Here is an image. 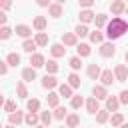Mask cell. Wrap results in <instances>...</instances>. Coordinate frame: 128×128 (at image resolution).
Returning a JSON list of instances; mask_svg holds the SVG:
<instances>
[{"label": "cell", "mask_w": 128, "mask_h": 128, "mask_svg": "<svg viewBox=\"0 0 128 128\" xmlns=\"http://www.w3.org/2000/svg\"><path fill=\"white\" fill-rule=\"evenodd\" d=\"M46 102H48V106H50V108H58V102H60V94H56V92H50V94L46 96Z\"/></svg>", "instance_id": "603a6c76"}, {"label": "cell", "mask_w": 128, "mask_h": 128, "mask_svg": "<svg viewBox=\"0 0 128 128\" xmlns=\"http://www.w3.org/2000/svg\"><path fill=\"white\" fill-rule=\"evenodd\" d=\"M24 112H20V110H16V112H12V114H8V122L10 124H14V126H18V124H22L24 122Z\"/></svg>", "instance_id": "5bb4252c"}, {"label": "cell", "mask_w": 128, "mask_h": 128, "mask_svg": "<svg viewBox=\"0 0 128 128\" xmlns=\"http://www.w3.org/2000/svg\"><path fill=\"white\" fill-rule=\"evenodd\" d=\"M82 104H84V98H82L80 94H74V96L70 98V106H72L74 110H78V108H80Z\"/></svg>", "instance_id": "4dcf8cb0"}, {"label": "cell", "mask_w": 128, "mask_h": 128, "mask_svg": "<svg viewBox=\"0 0 128 128\" xmlns=\"http://www.w3.org/2000/svg\"><path fill=\"white\" fill-rule=\"evenodd\" d=\"M76 50H78V56H80V58H84V56H90V52H92L88 44H78V46H76Z\"/></svg>", "instance_id": "836d02e7"}, {"label": "cell", "mask_w": 128, "mask_h": 128, "mask_svg": "<svg viewBox=\"0 0 128 128\" xmlns=\"http://www.w3.org/2000/svg\"><path fill=\"white\" fill-rule=\"evenodd\" d=\"M120 108V98L118 96H108L106 98V110L108 112H118Z\"/></svg>", "instance_id": "30bf717a"}, {"label": "cell", "mask_w": 128, "mask_h": 128, "mask_svg": "<svg viewBox=\"0 0 128 128\" xmlns=\"http://www.w3.org/2000/svg\"><path fill=\"white\" fill-rule=\"evenodd\" d=\"M126 14H128V8H126Z\"/></svg>", "instance_id": "9f6ffc18"}, {"label": "cell", "mask_w": 128, "mask_h": 128, "mask_svg": "<svg viewBox=\"0 0 128 128\" xmlns=\"http://www.w3.org/2000/svg\"><path fill=\"white\" fill-rule=\"evenodd\" d=\"M78 36L74 34V32H64L62 34V44L64 46H78V40H76Z\"/></svg>", "instance_id": "7c38bea8"}, {"label": "cell", "mask_w": 128, "mask_h": 128, "mask_svg": "<svg viewBox=\"0 0 128 128\" xmlns=\"http://www.w3.org/2000/svg\"><path fill=\"white\" fill-rule=\"evenodd\" d=\"M86 110H88L90 114H98V112H100V100L94 98V96H90V98L86 100Z\"/></svg>", "instance_id": "52a82bcc"}, {"label": "cell", "mask_w": 128, "mask_h": 128, "mask_svg": "<svg viewBox=\"0 0 128 128\" xmlns=\"http://www.w3.org/2000/svg\"><path fill=\"white\" fill-rule=\"evenodd\" d=\"M26 108H28V112H38L40 110V100H36V98L28 100L26 102Z\"/></svg>", "instance_id": "d590c367"}, {"label": "cell", "mask_w": 128, "mask_h": 128, "mask_svg": "<svg viewBox=\"0 0 128 128\" xmlns=\"http://www.w3.org/2000/svg\"><path fill=\"white\" fill-rule=\"evenodd\" d=\"M54 2H56V4H64L66 0H54Z\"/></svg>", "instance_id": "f907efd6"}, {"label": "cell", "mask_w": 128, "mask_h": 128, "mask_svg": "<svg viewBox=\"0 0 128 128\" xmlns=\"http://www.w3.org/2000/svg\"><path fill=\"white\" fill-rule=\"evenodd\" d=\"M110 124H112V126H122V124H124V114L114 112V114H112V118H110Z\"/></svg>", "instance_id": "1f68e13d"}, {"label": "cell", "mask_w": 128, "mask_h": 128, "mask_svg": "<svg viewBox=\"0 0 128 128\" xmlns=\"http://www.w3.org/2000/svg\"><path fill=\"white\" fill-rule=\"evenodd\" d=\"M52 118H54V114H50L48 110H44V112H40V122H42L44 126H50V122H52Z\"/></svg>", "instance_id": "8d00e7d4"}, {"label": "cell", "mask_w": 128, "mask_h": 128, "mask_svg": "<svg viewBox=\"0 0 128 128\" xmlns=\"http://www.w3.org/2000/svg\"><path fill=\"white\" fill-rule=\"evenodd\" d=\"M118 128H128V124H126V122H124V124H122V126H118Z\"/></svg>", "instance_id": "db71d44e"}, {"label": "cell", "mask_w": 128, "mask_h": 128, "mask_svg": "<svg viewBox=\"0 0 128 128\" xmlns=\"http://www.w3.org/2000/svg\"><path fill=\"white\" fill-rule=\"evenodd\" d=\"M94 24H96V30H98V28H104V26H108V16H106V14H96V18H94Z\"/></svg>", "instance_id": "cb8c5ba5"}, {"label": "cell", "mask_w": 128, "mask_h": 128, "mask_svg": "<svg viewBox=\"0 0 128 128\" xmlns=\"http://www.w3.org/2000/svg\"><path fill=\"white\" fill-rule=\"evenodd\" d=\"M50 54H52L54 58H62V56L66 54L64 44H52V46H50Z\"/></svg>", "instance_id": "d6986e66"}, {"label": "cell", "mask_w": 128, "mask_h": 128, "mask_svg": "<svg viewBox=\"0 0 128 128\" xmlns=\"http://www.w3.org/2000/svg\"><path fill=\"white\" fill-rule=\"evenodd\" d=\"M36 4L40 8H50V0H36Z\"/></svg>", "instance_id": "7dc6e473"}, {"label": "cell", "mask_w": 128, "mask_h": 128, "mask_svg": "<svg viewBox=\"0 0 128 128\" xmlns=\"http://www.w3.org/2000/svg\"><path fill=\"white\" fill-rule=\"evenodd\" d=\"M30 64H32V68H42V66H46V60L42 54H30Z\"/></svg>", "instance_id": "9a60e30c"}, {"label": "cell", "mask_w": 128, "mask_h": 128, "mask_svg": "<svg viewBox=\"0 0 128 128\" xmlns=\"http://www.w3.org/2000/svg\"><path fill=\"white\" fill-rule=\"evenodd\" d=\"M12 28H8V26H2V30H0V40H8L10 36H12Z\"/></svg>", "instance_id": "60d3db41"}, {"label": "cell", "mask_w": 128, "mask_h": 128, "mask_svg": "<svg viewBox=\"0 0 128 128\" xmlns=\"http://www.w3.org/2000/svg\"><path fill=\"white\" fill-rule=\"evenodd\" d=\"M114 80H116V76H114V72H112V70H102V76H100L102 86H110Z\"/></svg>", "instance_id": "4fadbf2b"}, {"label": "cell", "mask_w": 128, "mask_h": 128, "mask_svg": "<svg viewBox=\"0 0 128 128\" xmlns=\"http://www.w3.org/2000/svg\"><path fill=\"white\" fill-rule=\"evenodd\" d=\"M46 70H48V74H56V72L60 70V66H58L56 60H48V62H46Z\"/></svg>", "instance_id": "74e56055"}, {"label": "cell", "mask_w": 128, "mask_h": 128, "mask_svg": "<svg viewBox=\"0 0 128 128\" xmlns=\"http://www.w3.org/2000/svg\"><path fill=\"white\" fill-rule=\"evenodd\" d=\"M22 80L24 82H32V80H36V68H24L22 70Z\"/></svg>", "instance_id": "ffe728a7"}, {"label": "cell", "mask_w": 128, "mask_h": 128, "mask_svg": "<svg viewBox=\"0 0 128 128\" xmlns=\"http://www.w3.org/2000/svg\"><path fill=\"white\" fill-rule=\"evenodd\" d=\"M14 32H16V36H20V38H24V40H28V38L32 36V28L26 26V24H16Z\"/></svg>", "instance_id": "5b68a950"}, {"label": "cell", "mask_w": 128, "mask_h": 128, "mask_svg": "<svg viewBox=\"0 0 128 128\" xmlns=\"http://www.w3.org/2000/svg\"><path fill=\"white\" fill-rule=\"evenodd\" d=\"M118 98H120V104H128V90H122Z\"/></svg>", "instance_id": "ee69618b"}, {"label": "cell", "mask_w": 128, "mask_h": 128, "mask_svg": "<svg viewBox=\"0 0 128 128\" xmlns=\"http://www.w3.org/2000/svg\"><path fill=\"white\" fill-rule=\"evenodd\" d=\"M66 116H68V110H66V108H62V106L54 108V118H56V120H64Z\"/></svg>", "instance_id": "ab89813d"}, {"label": "cell", "mask_w": 128, "mask_h": 128, "mask_svg": "<svg viewBox=\"0 0 128 128\" xmlns=\"http://www.w3.org/2000/svg\"><path fill=\"white\" fill-rule=\"evenodd\" d=\"M78 124H80V116L78 114H68L66 116V126L68 128H76Z\"/></svg>", "instance_id": "484cf974"}, {"label": "cell", "mask_w": 128, "mask_h": 128, "mask_svg": "<svg viewBox=\"0 0 128 128\" xmlns=\"http://www.w3.org/2000/svg\"><path fill=\"white\" fill-rule=\"evenodd\" d=\"M56 86H60V84H58V80H56V76H54V74H46V76L42 78V88L52 90V88H56Z\"/></svg>", "instance_id": "ba28073f"}, {"label": "cell", "mask_w": 128, "mask_h": 128, "mask_svg": "<svg viewBox=\"0 0 128 128\" xmlns=\"http://www.w3.org/2000/svg\"><path fill=\"white\" fill-rule=\"evenodd\" d=\"M58 128H68V126H58Z\"/></svg>", "instance_id": "11a10c76"}, {"label": "cell", "mask_w": 128, "mask_h": 128, "mask_svg": "<svg viewBox=\"0 0 128 128\" xmlns=\"http://www.w3.org/2000/svg\"><path fill=\"white\" fill-rule=\"evenodd\" d=\"M90 42H94V44H104V34L98 32V30L90 32Z\"/></svg>", "instance_id": "f546056e"}, {"label": "cell", "mask_w": 128, "mask_h": 128, "mask_svg": "<svg viewBox=\"0 0 128 128\" xmlns=\"http://www.w3.org/2000/svg\"><path fill=\"white\" fill-rule=\"evenodd\" d=\"M126 32H128V22L124 18H120V16H114L106 26V38H110V42L124 36Z\"/></svg>", "instance_id": "6da1fadb"}, {"label": "cell", "mask_w": 128, "mask_h": 128, "mask_svg": "<svg viewBox=\"0 0 128 128\" xmlns=\"http://www.w3.org/2000/svg\"><path fill=\"white\" fill-rule=\"evenodd\" d=\"M108 120H110V112H108L106 108H104V110H100V112L96 114V122H98V124H106Z\"/></svg>", "instance_id": "83f0119b"}, {"label": "cell", "mask_w": 128, "mask_h": 128, "mask_svg": "<svg viewBox=\"0 0 128 128\" xmlns=\"http://www.w3.org/2000/svg\"><path fill=\"white\" fill-rule=\"evenodd\" d=\"M0 6H2V10H8L12 6V0H0Z\"/></svg>", "instance_id": "bcb514c9"}, {"label": "cell", "mask_w": 128, "mask_h": 128, "mask_svg": "<svg viewBox=\"0 0 128 128\" xmlns=\"http://www.w3.org/2000/svg\"><path fill=\"white\" fill-rule=\"evenodd\" d=\"M74 34H76V36H80V38H84V36H90V30H88V26H86V24H78V26H76V30H74Z\"/></svg>", "instance_id": "f1b7e54d"}, {"label": "cell", "mask_w": 128, "mask_h": 128, "mask_svg": "<svg viewBox=\"0 0 128 128\" xmlns=\"http://www.w3.org/2000/svg\"><path fill=\"white\" fill-rule=\"evenodd\" d=\"M6 62H8L10 66H18V64H20V54H16V52H8V54H6Z\"/></svg>", "instance_id": "4316f807"}, {"label": "cell", "mask_w": 128, "mask_h": 128, "mask_svg": "<svg viewBox=\"0 0 128 128\" xmlns=\"http://www.w3.org/2000/svg\"><path fill=\"white\" fill-rule=\"evenodd\" d=\"M68 84H70L72 88H80V76H78L76 72H72V74L68 76Z\"/></svg>", "instance_id": "f35d334b"}, {"label": "cell", "mask_w": 128, "mask_h": 128, "mask_svg": "<svg viewBox=\"0 0 128 128\" xmlns=\"http://www.w3.org/2000/svg\"><path fill=\"white\" fill-rule=\"evenodd\" d=\"M36 46H38V44H36V40H30V38L22 42V50H24V52H28V54H36V52H34V50H36Z\"/></svg>", "instance_id": "7402d4cb"}, {"label": "cell", "mask_w": 128, "mask_h": 128, "mask_svg": "<svg viewBox=\"0 0 128 128\" xmlns=\"http://www.w3.org/2000/svg\"><path fill=\"white\" fill-rule=\"evenodd\" d=\"M34 128H48V126H44V124H38V126H34Z\"/></svg>", "instance_id": "816d5d0a"}, {"label": "cell", "mask_w": 128, "mask_h": 128, "mask_svg": "<svg viewBox=\"0 0 128 128\" xmlns=\"http://www.w3.org/2000/svg\"><path fill=\"white\" fill-rule=\"evenodd\" d=\"M78 2H80V6H82V8L86 10V8H90V6H94V2H96V0H78Z\"/></svg>", "instance_id": "f6af8a7d"}, {"label": "cell", "mask_w": 128, "mask_h": 128, "mask_svg": "<svg viewBox=\"0 0 128 128\" xmlns=\"http://www.w3.org/2000/svg\"><path fill=\"white\" fill-rule=\"evenodd\" d=\"M48 14L52 16V18H60L62 14H64V8H62V4H50V8H48Z\"/></svg>", "instance_id": "e0dca14e"}, {"label": "cell", "mask_w": 128, "mask_h": 128, "mask_svg": "<svg viewBox=\"0 0 128 128\" xmlns=\"http://www.w3.org/2000/svg\"><path fill=\"white\" fill-rule=\"evenodd\" d=\"M68 64H70L72 70H80V68H82V58H80V56H72V58L68 60Z\"/></svg>", "instance_id": "e575fe53"}, {"label": "cell", "mask_w": 128, "mask_h": 128, "mask_svg": "<svg viewBox=\"0 0 128 128\" xmlns=\"http://www.w3.org/2000/svg\"><path fill=\"white\" fill-rule=\"evenodd\" d=\"M72 90H74V88H72L68 82H62V84L58 86V94H60V96H64V98H72V96H74V94H72Z\"/></svg>", "instance_id": "2e32d148"}, {"label": "cell", "mask_w": 128, "mask_h": 128, "mask_svg": "<svg viewBox=\"0 0 128 128\" xmlns=\"http://www.w3.org/2000/svg\"><path fill=\"white\" fill-rule=\"evenodd\" d=\"M98 52H100V56H104V58H112V56L116 54V46H114V42H104V44H100Z\"/></svg>", "instance_id": "7a4b0ae2"}, {"label": "cell", "mask_w": 128, "mask_h": 128, "mask_svg": "<svg viewBox=\"0 0 128 128\" xmlns=\"http://www.w3.org/2000/svg\"><path fill=\"white\" fill-rule=\"evenodd\" d=\"M114 76H116V82H126L128 80V66L126 64H116L114 66Z\"/></svg>", "instance_id": "3957f363"}, {"label": "cell", "mask_w": 128, "mask_h": 128, "mask_svg": "<svg viewBox=\"0 0 128 128\" xmlns=\"http://www.w3.org/2000/svg\"><path fill=\"white\" fill-rule=\"evenodd\" d=\"M4 128H18V126H14V124H6Z\"/></svg>", "instance_id": "681fc988"}, {"label": "cell", "mask_w": 128, "mask_h": 128, "mask_svg": "<svg viewBox=\"0 0 128 128\" xmlns=\"http://www.w3.org/2000/svg\"><path fill=\"white\" fill-rule=\"evenodd\" d=\"M124 60H126V64H128V50H126V54H124Z\"/></svg>", "instance_id": "f5cc1de1"}, {"label": "cell", "mask_w": 128, "mask_h": 128, "mask_svg": "<svg viewBox=\"0 0 128 128\" xmlns=\"http://www.w3.org/2000/svg\"><path fill=\"white\" fill-rule=\"evenodd\" d=\"M86 74H88V78H90V80H100L102 70H100V66H98V64H88Z\"/></svg>", "instance_id": "8992f818"}, {"label": "cell", "mask_w": 128, "mask_h": 128, "mask_svg": "<svg viewBox=\"0 0 128 128\" xmlns=\"http://www.w3.org/2000/svg\"><path fill=\"white\" fill-rule=\"evenodd\" d=\"M4 110H6L8 114H12V112H16L18 108H16V104H14L12 100H6V102H4Z\"/></svg>", "instance_id": "b9f144b4"}, {"label": "cell", "mask_w": 128, "mask_h": 128, "mask_svg": "<svg viewBox=\"0 0 128 128\" xmlns=\"http://www.w3.org/2000/svg\"><path fill=\"white\" fill-rule=\"evenodd\" d=\"M34 40H36L38 46H46V44H48V34H46V32H38V34L34 36Z\"/></svg>", "instance_id": "d6a6232c"}, {"label": "cell", "mask_w": 128, "mask_h": 128, "mask_svg": "<svg viewBox=\"0 0 128 128\" xmlns=\"http://www.w3.org/2000/svg\"><path fill=\"white\" fill-rule=\"evenodd\" d=\"M92 96H94V98H98V100H106L110 94L106 92V86H102V84H96V86L92 88Z\"/></svg>", "instance_id": "9c48e42d"}, {"label": "cell", "mask_w": 128, "mask_h": 128, "mask_svg": "<svg viewBox=\"0 0 128 128\" xmlns=\"http://www.w3.org/2000/svg\"><path fill=\"white\" fill-rule=\"evenodd\" d=\"M16 94H18V98H26V96H28V88H26L24 80L16 82Z\"/></svg>", "instance_id": "d4e9b609"}, {"label": "cell", "mask_w": 128, "mask_h": 128, "mask_svg": "<svg viewBox=\"0 0 128 128\" xmlns=\"http://www.w3.org/2000/svg\"><path fill=\"white\" fill-rule=\"evenodd\" d=\"M8 66H10V64H8L6 60H4V62H0V74H2V76H6V74H8Z\"/></svg>", "instance_id": "7bdbcfd3"}, {"label": "cell", "mask_w": 128, "mask_h": 128, "mask_svg": "<svg viewBox=\"0 0 128 128\" xmlns=\"http://www.w3.org/2000/svg\"><path fill=\"white\" fill-rule=\"evenodd\" d=\"M24 122L28 124V126H38V122H40V114H36V112H28L26 114V118H24Z\"/></svg>", "instance_id": "44dd1931"}, {"label": "cell", "mask_w": 128, "mask_h": 128, "mask_svg": "<svg viewBox=\"0 0 128 128\" xmlns=\"http://www.w3.org/2000/svg\"><path fill=\"white\" fill-rule=\"evenodd\" d=\"M6 22H8V16H6V12H0V24H2V26H6Z\"/></svg>", "instance_id": "c3c4849f"}, {"label": "cell", "mask_w": 128, "mask_h": 128, "mask_svg": "<svg viewBox=\"0 0 128 128\" xmlns=\"http://www.w3.org/2000/svg\"><path fill=\"white\" fill-rule=\"evenodd\" d=\"M126 8H128V6H126L124 0H112V2H110V10H112L114 16H120L122 12H126Z\"/></svg>", "instance_id": "277c9868"}, {"label": "cell", "mask_w": 128, "mask_h": 128, "mask_svg": "<svg viewBox=\"0 0 128 128\" xmlns=\"http://www.w3.org/2000/svg\"><path fill=\"white\" fill-rule=\"evenodd\" d=\"M32 26H34L38 32H44V30H46V26H48V20H46L44 16H36V18H34V22H32Z\"/></svg>", "instance_id": "ac0fdd59"}, {"label": "cell", "mask_w": 128, "mask_h": 128, "mask_svg": "<svg viewBox=\"0 0 128 128\" xmlns=\"http://www.w3.org/2000/svg\"><path fill=\"white\" fill-rule=\"evenodd\" d=\"M78 18H80V22H82V24H88V22H94L96 14H94V12L90 10V8H86V10H80Z\"/></svg>", "instance_id": "8fae6325"}]
</instances>
